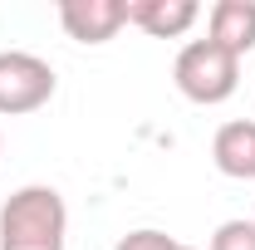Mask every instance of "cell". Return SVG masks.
<instances>
[{"instance_id":"cell-1","label":"cell","mask_w":255,"mask_h":250,"mask_svg":"<svg viewBox=\"0 0 255 250\" xmlns=\"http://www.w3.org/2000/svg\"><path fill=\"white\" fill-rule=\"evenodd\" d=\"M69 211L54 187H20L0 206V250H64Z\"/></svg>"},{"instance_id":"cell-2","label":"cell","mask_w":255,"mask_h":250,"mask_svg":"<svg viewBox=\"0 0 255 250\" xmlns=\"http://www.w3.org/2000/svg\"><path fill=\"white\" fill-rule=\"evenodd\" d=\"M172 79H177L182 98L211 108V103H226V98L236 94V84H241V59H236L231 49H221L216 39H191L187 49L177 54V64H172Z\"/></svg>"},{"instance_id":"cell-3","label":"cell","mask_w":255,"mask_h":250,"mask_svg":"<svg viewBox=\"0 0 255 250\" xmlns=\"http://www.w3.org/2000/svg\"><path fill=\"white\" fill-rule=\"evenodd\" d=\"M54 98V69L39 59V54H25V49H5L0 54V113H34Z\"/></svg>"},{"instance_id":"cell-4","label":"cell","mask_w":255,"mask_h":250,"mask_svg":"<svg viewBox=\"0 0 255 250\" xmlns=\"http://www.w3.org/2000/svg\"><path fill=\"white\" fill-rule=\"evenodd\" d=\"M59 25L79 44H108L128 25V0H59Z\"/></svg>"},{"instance_id":"cell-5","label":"cell","mask_w":255,"mask_h":250,"mask_svg":"<svg viewBox=\"0 0 255 250\" xmlns=\"http://www.w3.org/2000/svg\"><path fill=\"white\" fill-rule=\"evenodd\" d=\"M201 15L196 0H128V25H137L152 39H177L187 34Z\"/></svg>"},{"instance_id":"cell-6","label":"cell","mask_w":255,"mask_h":250,"mask_svg":"<svg viewBox=\"0 0 255 250\" xmlns=\"http://www.w3.org/2000/svg\"><path fill=\"white\" fill-rule=\"evenodd\" d=\"M211 157H216L221 177L251 182V177H255V123H251V118L221 123V127H216V137H211Z\"/></svg>"},{"instance_id":"cell-7","label":"cell","mask_w":255,"mask_h":250,"mask_svg":"<svg viewBox=\"0 0 255 250\" xmlns=\"http://www.w3.org/2000/svg\"><path fill=\"white\" fill-rule=\"evenodd\" d=\"M221 49H231L236 59L255 49V0H216L211 5V34Z\"/></svg>"},{"instance_id":"cell-8","label":"cell","mask_w":255,"mask_h":250,"mask_svg":"<svg viewBox=\"0 0 255 250\" xmlns=\"http://www.w3.org/2000/svg\"><path fill=\"white\" fill-rule=\"evenodd\" d=\"M211 250H255V221H221Z\"/></svg>"},{"instance_id":"cell-9","label":"cell","mask_w":255,"mask_h":250,"mask_svg":"<svg viewBox=\"0 0 255 250\" xmlns=\"http://www.w3.org/2000/svg\"><path fill=\"white\" fill-rule=\"evenodd\" d=\"M113 250H177V241L167 231H128Z\"/></svg>"},{"instance_id":"cell-10","label":"cell","mask_w":255,"mask_h":250,"mask_svg":"<svg viewBox=\"0 0 255 250\" xmlns=\"http://www.w3.org/2000/svg\"><path fill=\"white\" fill-rule=\"evenodd\" d=\"M177 250H196V246H182V241H177Z\"/></svg>"}]
</instances>
